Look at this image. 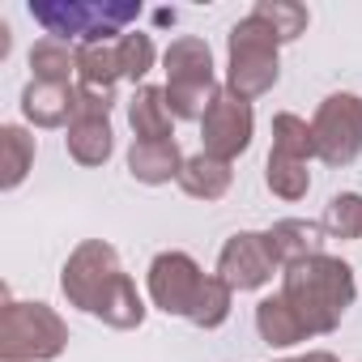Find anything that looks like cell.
I'll list each match as a JSON object with an SVG mask.
<instances>
[{
    "label": "cell",
    "instance_id": "6da1fadb",
    "mask_svg": "<svg viewBox=\"0 0 362 362\" xmlns=\"http://www.w3.org/2000/svg\"><path fill=\"white\" fill-rule=\"evenodd\" d=\"M60 290H64L69 307H77V311H86L119 332L141 328L145 311H149L136 281L124 273L119 252L103 239H81L69 252V260L60 269Z\"/></svg>",
    "mask_w": 362,
    "mask_h": 362
},
{
    "label": "cell",
    "instance_id": "7a4b0ae2",
    "mask_svg": "<svg viewBox=\"0 0 362 362\" xmlns=\"http://www.w3.org/2000/svg\"><path fill=\"white\" fill-rule=\"evenodd\" d=\"M281 294L286 303L298 311V320L307 324L311 337H328L341 328L345 311L358 298V281H354V264L341 256H311L298 260L290 269H281Z\"/></svg>",
    "mask_w": 362,
    "mask_h": 362
},
{
    "label": "cell",
    "instance_id": "3957f363",
    "mask_svg": "<svg viewBox=\"0 0 362 362\" xmlns=\"http://www.w3.org/2000/svg\"><path fill=\"white\" fill-rule=\"evenodd\" d=\"M30 18L47 30V39L81 43H115L128 35V22L141 18L132 0H30Z\"/></svg>",
    "mask_w": 362,
    "mask_h": 362
},
{
    "label": "cell",
    "instance_id": "277c9868",
    "mask_svg": "<svg viewBox=\"0 0 362 362\" xmlns=\"http://www.w3.org/2000/svg\"><path fill=\"white\" fill-rule=\"evenodd\" d=\"M281 77V39L264 18L247 13L226 35V90L239 98H264Z\"/></svg>",
    "mask_w": 362,
    "mask_h": 362
},
{
    "label": "cell",
    "instance_id": "5b68a950",
    "mask_svg": "<svg viewBox=\"0 0 362 362\" xmlns=\"http://www.w3.org/2000/svg\"><path fill=\"white\" fill-rule=\"evenodd\" d=\"M162 69H166V107L175 119H205L209 103L218 98V73H214V52L205 39L197 35H179L170 39V47L162 52Z\"/></svg>",
    "mask_w": 362,
    "mask_h": 362
},
{
    "label": "cell",
    "instance_id": "8992f818",
    "mask_svg": "<svg viewBox=\"0 0 362 362\" xmlns=\"http://www.w3.org/2000/svg\"><path fill=\"white\" fill-rule=\"evenodd\" d=\"M69 345V324L47 303L5 298L0 307V362H52Z\"/></svg>",
    "mask_w": 362,
    "mask_h": 362
},
{
    "label": "cell",
    "instance_id": "52a82bcc",
    "mask_svg": "<svg viewBox=\"0 0 362 362\" xmlns=\"http://www.w3.org/2000/svg\"><path fill=\"white\" fill-rule=\"evenodd\" d=\"M311 132H315V158L324 166H349L362 153V98L349 90L328 94L311 115Z\"/></svg>",
    "mask_w": 362,
    "mask_h": 362
},
{
    "label": "cell",
    "instance_id": "ba28073f",
    "mask_svg": "<svg viewBox=\"0 0 362 362\" xmlns=\"http://www.w3.org/2000/svg\"><path fill=\"white\" fill-rule=\"evenodd\" d=\"M77 115L64 128V149L77 166H107V158L115 153V132H111V107L115 94L107 90H86L77 86Z\"/></svg>",
    "mask_w": 362,
    "mask_h": 362
},
{
    "label": "cell",
    "instance_id": "9c48e42d",
    "mask_svg": "<svg viewBox=\"0 0 362 362\" xmlns=\"http://www.w3.org/2000/svg\"><path fill=\"white\" fill-rule=\"evenodd\" d=\"M205 269L188 256V252H158L149 260V273H145V290H149V303L166 315H192L197 307V294L205 286Z\"/></svg>",
    "mask_w": 362,
    "mask_h": 362
},
{
    "label": "cell",
    "instance_id": "30bf717a",
    "mask_svg": "<svg viewBox=\"0 0 362 362\" xmlns=\"http://www.w3.org/2000/svg\"><path fill=\"white\" fill-rule=\"evenodd\" d=\"M252 136H256V115H252V103L230 94L226 86L218 90V98L209 103L205 119H201V145L205 153L222 158V162H235L239 153L252 149Z\"/></svg>",
    "mask_w": 362,
    "mask_h": 362
},
{
    "label": "cell",
    "instance_id": "8fae6325",
    "mask_svg": "<svg viewBox=\"0 0 362 362\" xmlns=\"http://www.w3.org/2000/svg\"><path fill=\"white\" fill-rule=\"evenodd\" d=\"M273 273H281V269L269 252L264 230H235L218 252V277L239 294L243 290H264L273 281Z\"/></svg>",
    "mask_w": 362,
    "mask_h": 362
},
{
    "label": "cell",
    "instance_id": "7c38bea8",
    "mask_svg": "<svg viewBox=\"0 0 362 362\" xmlns=\"http://www.w3.org/2000/svg\"><path fill=\"white\" fill-rule=\"evenodd\" d=\"M77 86H56V81H26L22 90V115L35 128H69L77 115Z\"/></svg>",
    "mask_w": 362,
    "mask_h": 362
},
{
    "label": "cell",
    "instance_id": "4fadbf2b",
    "mask_svg": "<svg viewBox=\"0 0 362 362\" xmlns=\"http://www.w3.org/2000/svg\"><path fill=\"white\" fill-rule=\"evenodd\" d=\"M269 239V252L277 260V269H290L298 260H311L324 252V226L311 222V218H281L264 230Z\"/></svg>",
    "mask_w": 362,
    "mask_h": 362
},
{
    "label": "cell",
    "instance_id": "5bb4252c",
    "mask_svg": "<svg viewBox=\"0 0 362 362\" xmlns=\"http://www.w3.org/2000/svg\"><path fill=\"white\" fill-rule=\"evenodd\" d=\"M184 149L179 141H132L128 145V175L145 188H158V184H170L184 170Z\"/></svg>",
    "mask_w": 362,
    "mask_h": 362
},
{
    "label": "cell",
    "instance_id": "9a60e30c",
    "mask_svg": "<svg viewBox=\"0 0 362 362\" xmlns=\"http://www.w3.org/2000/svg\"><path fill=\"white\" fill-rule=\"evenodd\" d=\"M128 124H132V141H175V115L166 107V90L162 86H136L128 98Z\"/></svg>",
    "mask_w": 362,
    "mask_h": 362
},
{
    "label": "cell",
    "instance_id": "2e32d148",
    "mask_svg": "<svg viewBox=\"0 0 362 362\" xmlns=\"http://www.w3.org/2000/svg\"><path fill=\"white\" fill-rule=\"evenodd\" d=\"M256 332H260V341H264L269 349H290V345H298V341L311 337L307 324L298 320V311L286 303L281 290L256 303Z\"/></svg>",
    "mask_w": 362,
    "mask_h": 362
},
{
    "label": "cell",
    "instance_id": "e0dca14e",
    "mask_svg": "<svg viewBox=\"0 0 362 362\" xmlns=\"http://www.w3.org/2000/svg\"><path fill=\"white\" fill-rule=\"evenodd\" d=\"M175 184L184 188L192 201H222L230 192V184H235V170H230V162H222V158L201 149V153H192L184 162V170H179Z\"/></svg>",
    "mask_w": 362,
    "mask_h": 362
},
{
    "label": "cell",
    "instance_id": "ac0fdd59",
    "mask_svg": "<svg viewBox=\"0 0 362 362\" xmlns=\"http://www.w3.org/2000/svg\"><path fill=\"white\" fill-rule=\"evenodd\" d=\"M35 153H39V141L30 136V128L22 124L0 128V188L18 192L26 184V175L35 170Z\"/></svg>",
    "mask_w": 362,
    "mask_h": 362
},
{
    "label": "cell",
    "instance_id": "d6986e66",
    "mask_svg": "<svg viewBox=\"0 0 362 362\" xmlns=\"http://www.w3.org/2000/svg\"><path fill=\"white\" fill-rule=\"evenodd\" d=\"M119 77H124V69H119L115 43H81L77 47V86L115 94V81Z\"/></svg>",
    "mask_w": 362,
    "mask_h": 362
},
{
    "label": "cell",
    "instance_id": "ffe728a7",
    "mask_svg": "<svg viewBox=\"0 0 362 362\" xmlns=\"http://www.w3.org/2000/svg\"><path fill=\"white\" fill-rule=\"evenodd\" d=\"M30 81H56V86H73V73H77V47L64 43V39H39L30 47Z\"/></svg>",
    "mask_w": 362,
    "mask_h": 362
},
{
    "label": "cell",
    "instance_id": "44dd1931",
    "mask_svg": "<svg viewBox=\"0 0 362 362\" xmlns=\"http://www.w3.org/2000/svg\"><path fill=\"white\" fill-rule=\"evenodd\" d=\"M277 158H294V162H311L315 158V132L303 115L294 111H277L273 115V149Z\"/></svg>",
    "mask_w": 362,
    "mask_h": 362
},
{
    "label": "cell",
    "instance_id": "7402d4cb",
    "mask_svg": "<svg viewBox=\"0 0 362 362\" xmlns=\"http://www.w3.org/2000/svg\"><path fill=\"white\" fill-rule=\"evenodd\" d=\"M320 226H324L328 239L358 243V239H362V192H337V197L324 205Z\"/></svg>",
    "mask_w": 362,
    "mask_h": 362
},
{
    "label": "cell",
    "instance_id": "603a6c76",
    "mask_svg": "<svg viewBox=\"0 0 362 362\" xmlns=\"http://www.w3.org/2000/svg\"><path fill=\"white\" fill-rule=\"evenodd\" d=\"M230 303H235V290H230L218 273H209V277H205V286H201V294H197V307H192L188 324H197V328L214 332V328H222V324L230 320Z\"/></svg>",
    "mask_w": 362,
    "mask_h": 362
},
{
    "label": "cell",
    "instance_id": "cb8c5ba5",
    "mask_svg": "<svg viewBox=\"0 0 362 362\" xmlns=\"http://www.w3.org/2000/svg\"><path fill=\"white\" fill-rule=\"evenodd\" d=\"M264 188L273 197H281V201H303L311 192V170H307V162L269 153V162H264Z\"/></svg>",
    "mask_w": 362,
    "mask_h": 362
},
{
    "label": "cell",
    "instance_id": "d4e9b609",
    "mask_svg": "<svg viewBox=\"0 0 362 362\" xmlns=\"http://www.w3.org/2000/svg\"><path fill=\"white\" fill-rule=\"evenodd\" d=\"M252 13L269 22V30L281 39V47L294 43V39H303L307 26H311L307 5H294V0H256V9H252Z\"/></svg>",
    "mask_w": 362,
    "mask_h": 362
},
{
    "label": "cell",
    "instance_id": "484cf974",
    "mask_svg": "<svg viewBox=\"0 0 362 362\" xmlns=\"http://www.w3.org/2000/svg\"><path fill=\"white\" fill-rule=\"evenodd\" d=\"M115 56H119V69L132 86H145V73L158 64V47L145 30H128L115 39Z\"/></svg>",
    "mask_w": 362,
    "mask_h": 362
},
{
    "label": "cell",
    "instance_id": "4316f807",
    "mask_svg": "<svg viewBox=\"0 0 362 362\" xmlns=\"http://www.w3.org/2000/svg\"><path fill=\"white\" fill-rule=\"evenodd\" d=\"M277 362H341V358L328 354V349H307V354H298V358H277Z\"/></svg>",
    "mask_w": 362,
    "mask_h": 362
},
{
    "label": "cell",
    "instance_id": "83f0119b",
    "mask_svg": "<svg viewBox=\"0 0 362 362\" xmlns=\"http://www.w3.org/2000/svg\"><path fill=\"white\" fill-rule=\"evenodd\" d=\"M9 56V22H0V60Z\"/></svg>",
    "mask_w": 362,
    "mask_h": 362
}]
</instances>
